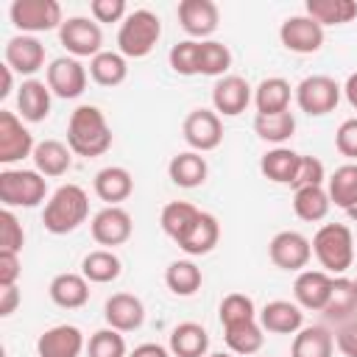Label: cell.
<instances>
[{"mask_svg":"<svg viewBox=\"0 0 357 357\" xmlns=\"http://www.w3.org/2000/svg\"><path fill=\"white\" fill-rule=\"evenodd\" d=\"M332 282H335V276H329L326 271H301L293 282L296 304L301 310L324 312V307L329 301V293H332Z\"/></svg>","mask_w":357,"mask_h":357,"instance_id":"cell-19","label":"cell"},{"mask_svg":"<svg viewBox=\"0 0 357 357\" xmlns=\"http://www.w3.org/2000/svg\"><path fill=\"white\" fill-rule=\"evenodd\" d=\"M326 181V170H324V162L318 156H304L301 153V162H298V170H296V178H293V190L298 187H324Z\"/></svg>","mask_w":357,"mask_h":357,"instance_id":"cell-47","label":"cell"},{"mask_svg":"<svg viewBox=\"0 0 357 357\" xmlns=\"http://www.w3.org/2000/svg\"><path fill=\"white\" fill-rule=\"evenodd\" d=\"M279 39H282V45L290 53L307 56V53L321 50V45H324V28L312 17H307V14H293V17H287L279 25Z\"/></svg>","mask_w":357,"mask_h":357,"instance_id":"cell-13","label":"cell"},{"mask_svg":"<svg viewBox=\"0 0 357 357\" xmlns=\"http://www.w3.org/2000/svg\"><path fill=\"white\" fill-rule=\"evenodd\" d=\"M335 148L349 156V159H357V117H349L337 126L335 131Z\"/></svg>","mask_w":357,"mask_h":357,"instance_id":"cell-49","label":"cell"},{"mask_svg":"<svg viewBox=\"0 0 357 357\" xmlns=\"http://www.w3.org/2000/svg\"><path fill=\"white\" fill-rule=\"evenodd\" d=\"M81 273L86 276V282L109 284L123 273V262L112 248H98L81 259Z\"/></svg>","mask_w":357,"mask_h":357,"instance_id":"cell-33","label":"cell"},{"mask_svg":"<svg viewBox=\"0 0 357 357\" xmlns=\"http://www.w3.org/2000/svg\"><path fill=\"white\" fill-rule=\"evenodd\" d=\"M59 39L73 59H95L103 50V31L89 17H67L59 28Z\"/></svg>","mask_w":357,"mask_h":357,"instance_id":"cell-8","label":"cell"},{"mask_svg":"<svg viewBox=\"0 0 357 357\" xmlns=\"http://www.w3.org/2000/svg\"><path fill=\"white\" fill-rule=\"evenodd\" d=\"M198 212H201V209H198L195 204H190V201H170V204L162 209V215H159L162 231L176 243V240L187 231V226L195 220Z\"/></svg>","mask_w":357,"mask_h":357,"instance_id":"cell-42","label":"cell"},{"mask_svg":"<svg viewBox=\"0 0 357 357\" xmlns=\"http://www.w3.org/2000/svg\"><path fill=\"white\" fill-rule=\"evenodd\" d=\"M6 64L20 75H33L45 67V45L36 36L17 33L6 42Z\"/></svg>","mask_w":357,"mask_h":357,"instance_id":"cell-18","label":"cell"},{"mask_svg":"<svg viewBox=\"0 0 357 357\" xmlns=\"http://www.w3.org/2000/svg\"><path fill=\"white\" fill-rule=\"evenodd\" d=\"M254 131L259 139L273 142L276 148L282 142H287L296 134V117L290 112H279V114H257L254 117Z\"/></svg>","mask_w":357,"mask_h":357,"instance_id":"cell-40","label":"cell"},{"mask_svg":"<svg viewBox=\"0 0 357 357\" xmlns=\"http://www.w3.org/2000/svg\"><path fill=\"white\" fill-rule=\"evenodd\" d=\"M47 195V178L39 170H17V167H6L0 173V201L3 209H33L45 201Z\"/></svg>","mask_w":357,"mask_h":357,"instance_id":"cell-5","label":"cell"},{"mask_svg":"<svg viewBox=\"0 0 357 357\" xmlns=\"http://www.w3.org/2000/svg\"><path fill=\"white\" fill-rule=\"evenodd\" d=\"M89 218V195L78 184H61L45 204L42 223L50 234H70Z\"/></svg>","mask_w":357,"mask_h":357,"instance_id":"cell-2","label":"cell"},{"mask_svg":"<svg viewBox=\"0 0 357 357\" xmlns=\"http://www.w3.org/2000/svg\"><path fill=\"white\" fill-rule=\"evenodd\" d=\"M229 67H231V50L218 39H204L198 50V75L223 78L229 75Z\"/></svg>","mask_w":357,"mask_h":357,"instance_id":"cell-41","label":"cell"},{"mask_svg":"<svg viewBox=\"0 0 357 357\" xmlns=\"http://www.w3.org/2000/svg\"><path fill=\"white\" fill-rule=\"evenodd\" d=\"M206 357H237V354H231V351H215V354H206Z\"/></svg>","mask_w":357,"mask_h":357,"instance_id":"cell-57","label":"cell"},{"mask_svg":"<svg viewBox=\"0 0 357 357\" xmlns=\"http://www.w3.org/2000/svg\"><path fill=\"white\" fill-rule=\"evenodd\" d=\"M181 134H184V142H187L195 153L215 151V148L223 142V123H220V114H218L215 109H192V112L184 117Z\"/></svg>","mask_w":357,"mask_h":357,"instance_id":"cell-10","label":"cell"},{"mask_svg":"<svg viewBox=\"0 0 357 357\" xmlns=\"http://www.w3.org/2000/svg\"><path fill=\"white\" fill-rule=\"evenodd\" d=\"M22 245H25L22 223L17 220V215L11 209H0V251L20 254Z\"/></svg>","mask_w":357,"mask_h":357,"instance_id":"cell-46","label":"cell"},{"mask_svg":"<svg viewBox=\"0 0 357 357\" xmlns=\"http://www.w3.org/2000/svg\"><path fill=\"white\" fill-rule=\"evenodd\" d=\"M268 257L279 271L301 273L312 259V243L301 231L284 229V231H276L273 240L268 243Z\"/></svg>","mask_w":357,"mask_h":357,"instance_id":"cell-9","label":"cell"},{"mask_svg":"<svg viewBox=\"0 0 357 357\" xmlns=\"http://www.w3.org/2000/svg\"><path fill=\"white\" fill-rule=\"evenodd\" d=\"M343 95H346L349 106L357 112V73H351V75L346 78V84H343Z\"/></svg>","mask_w":357,"mask_h":357,"instance_id":"cell-55","label":"cell"},{"mask_svg":"<svg viewBox=\"0 0 357 357\" xmlns=\"http://www.w3.org/2000/svg\"><path fill=\"white\" fill-rule=\"evenodd\" d=\"M67 145L75 156H103L112 148V128L106 114L92 103L78 106L67 120Z\"/></svg>","mask_w":357,"mask_h":357,"instance_id":"cell-1","label":"cell"},{"mask_svg":"<svg viewBox=\"0 0 357 357\" xmlns=\"http://www.w3.org/2000/svg\"><path fill=\"white\" fill-rule=\"evenodd\" d=\"M89 231H92V240L98 245L114 248V245H123L131 237L134 223H131V215L123 206H103L100 212H95V218L89 223Z\"/></svg>","mask_w":357,"mask_h":357,"instance_id":"cell-15","label":"cell"},{"mask_svg":"<svg viewBox=\"0 0 357 357\" xmlns=\"http://www.w3.org/2000/svg\"><path fill=\"white\" fill-rule=\"evenodd\" d=\"M265 329L259 326V318H251V321H240V324H229L223 326V340L229 346L231 354L237 357H251L262 349L265 343Z\"/></svg>","mask_w":357,"mask_h":357,"instance_id":"cell-30","label":"cell"},{"mask_svg":"<svg viewBox=\"0 0 357 357\" xmlns=\"http://www.w3.org/2000/svg\"><path fill=\"white\" fill-rule=\"evenodd\" d=\"M0 78H3V84H0V98H8L11 95V89H14V70L3 61V67H0Z\"/></svg>","mask_w":357,"mask_h":357,"instance_id":"cell-54","label":"cell"},{"mask_svg":"<svg viewBox=\"0 0 357 357\" xmlns=\"http://www.w3.org/2000/svg\"><path fill=\"white\" fill-rule=\"evenodd\" d=\"M335 335L324 326H301L293 335L290 357H332Z\"/></svg>","mask_w":357,"mask_h":357,"instance_id":"cell-32","label":"cell"},{"mask_svg":"<svg viewBox=\"0 0 357 357\" xmlns=\"http://www.w3.org/2000/svg\"><path fill=\"white\" fill-rule=\"evenodd\" d=\"M307 17H312L321 28L346 25L357 17V3L354 0H307Z\"/></svg>","mask_w":357,"mask_h":357,"instance_id":"cell-38","label":"cell"},{"mask_svg":"<svg viewBox=\"0 0 357 357\" xmlns=\"http://www.w3.org/2000/svg\"><path fill=\"white\" fill-rule=\"evenodd\" d=\"M259 326L265 332H273V335H296L301 326H304V312L296 301H284V298H276V301H268L259 312Z\"/></svg>","mask_w":357,"mask_h":357,"instance_id":"cell-22","label":"cell"},{"mask_svg":"<svg viewBox=\"0 0 357 357\" xmlns=\"http://www.w3.org/2000/svg\"><path fill=\"white\" fill-rule=\"evenodd\" d=\"M92 187H95V195L100 201H106V206H120L134 192V178L126 167L112 165V167H103L95 173Z\"/></svg>","mask_w":357,"mask_h":357,"instance_id":"cell-25","label":"cell"},{"mask_svg":"<svg viewBox=\"0 0 357 357\" xmlns=\"http://www.w3.org/2000/svg\"><path fill=\"white\" fill-rule=\"evenodd\" d=\"M218 240H220V223H218V218L209 215V212H198L195 220L187 226V231L176 240V245L184 254H190V257H204V254H209L218 245Z\"/></svg>","mask_w":357,"mask_h":357,"instance_id":"cell-20","label":"cell"},{"mask_svg":"<svg viewBox=\"0 0 357 357\" xmlns=\"http://www.w3.org/2000/svg\"><path fill=\"white\" fill-rule=\"evenodd\" d=\"M201 282H204L201 268H198L192 259H176V262H170L167 271H165V284H167V290H170L173 296H181V298L195 296V293L201 290Z\"/></svg>","mask_w":357,"mask_h":357,"instance_id":"cell-36","label":"cell"},{"mask_svg":"<svg viewBox=\"0 0 357 357\" xmlns=\"http://www.w3.org/2000/svg\"><path fill=\"white\" fill-rule=\"evenodd\" d=\"M351 282H354V290H357V276H354V279H351Z\"/></svg>","mask_w":357,"mask_h":357,"instance_id":"cell-58","label":"cell"},{"mask_svg":"<svg viewBox=\"0 0 357 357\" xmlns=\"http://www.w3.org/2000/svg\"><path fill=\"white\" fill-rule=\"evenodd\" d=\"M86 67L73 59V56H59L50 61L47 67V86L56 98H64V100H73V98H81L84 89H86Z\"/></svg>","mask_w":357,"mask_h":357,"instance_id":"cell-12","label":"cell"},{"mask_svg":"<svg viewBox=\"0 0 357 357\" xmlns=\"http://www.w3.org/2000/svg\"><path fill=\"white\" fill-rule=\"evenodd\" d=\"M128 75L126 56L117 50H100L95 59H89V78L100 86H120Z\"/></svg>","mask_w":357,"mask_h":357,"instance_id":"cell-34","label":"cell"},{"mask_svg":"<svg viewBox=\"0 0 357 357\" xmlns=\"http://www.w3.org/2000/svg\"><path fill=\"white\" fill-rule=\"evenodd\" d=\"M126 337L123 332L106 326L92 332V337L86 340V357H126Z\"/></svg>","mask_w":357,"mask_h":357,"instance_id":"cell-43","label":"cell"},{"mask_svg":"<svg viewBox=\"0 0 357 357\" xmlns=\"http://www.w3.org/2000/svg\"><path fill=\"white\" fill-rule=\"evenodd\" d=\"M176 14H178V25L184 28V33L195 42L209 39L220 22V11L212 0H181Z\"/></svg>","mask_w":357,"mask_h":357,"instance_id":"cell-14","label":"cell"},{"mask_svg":"<svg viewBox=\"0 0 357 357\" xmlns=\"http://www.w3.org/2000/svg\"><path fill=\"white\" fill-rule=\"evenodd\" d=\"M340 92L343 86L329 78V75H307L296 89H293V98L298 103V109L310 117H324L329 112L337 109L340 103Z\"/></svg>","mask_w":357,"mask_h":357,"instance_id":"cell-7","label":"cell"},{"mask_svg":"<svg viewBox=\"0 0 357 357\" xmlns=\"http://www.w3.org/2000/svg\"><path fill=\"white\" fill-rule=\"evenodd\" d=\"M312 254L329 276H343L354 262V234L346 223H324L312 237Z\"/></svg>","mask_w":357,"mask_h":357,"instance_id":"cell-3","label":"cell"},{"mask_svg":"<svg viewBox=\"0 0 357 357\" xmlns=\"http://www.w3.org/2000/svg\"><path fill=\"white\" fill-rule=\"evenodd\" d=\"M206 173H209V165L201 153L195 151H181L170 159L167 165V176L176 187H184V190H192V187H201L206 181Z\"/></svg>","mask_w":357,"mask_h":357,"instance_id":"cell-29","label":"cell"},{"mask_svg":"<svg viewBox=\"0 0 357 357\" xmlns=\"http://www.w3.org/2000/svg\"><path fill=\"white\" fill-rule=\"evenodd\" d=\"M198 50H201V42H195V39H184V42L173 45L167 53L170 70L178 75H198Z\"/></svg>","mask_w":357,"mask_h":357,"instance_id":"cell-45","label":"cell"},{"mask_svg":"<svg viewBox=\"0 0 357 357\" xmlns=\"http://www.w3.org/2000/svg\"><path fill=\"white\" fill-rule=\"evenodd\" d=\"M298 162H301V153H296L293 148L279 145V148H271V151L262 153L259 170L273 184H293L296 170H298Z\"/></svg>","mask_w":357,"mask_h":357,"instance_id":"cell-31","label":"cell"},{"mask_svg":"<svg viewBox=\"0 0 357 357\" xmlns=\"http://www.w3.org/2000/svg\"><path fill=\"white\" fill-rule=\"evenodd\" d=\"M20 301H22V296H20L17 284L14 287H0V315L3 318H8L20 307Z\"/></svg>","mask_w":357,"mask_h":357,"instance_id":"cell-52","label":"cell"},{"mask_svg":"<svg viewBox=\"0 0 357 357\" xmlns=\"http://www.w3.org/2000/svg\"><path fill=\"white\" fill-rule=\"evenodd\" d=\"M33 134L22 126V120L8 112V109H0V162L3 165H14V162H22L25 156H33Z\"/></svg>","mask_w":357,"mask_h":357,"instance_id":"cell-11","label":"cell"},{"mask_svg":"<svg viewBox=\"0 0 357 357\" xmlns=\"http://www.w3.org/2000/svg\"><path fill=\"white\" fill-rule=\"evenodd\" d=\"M218 315H220V326H229V324L257 318V310H254V301L245 293H229V296H223V301L218 307Z\"/></svg>","mask_w":357,"mask_h":357,"instance_id":"cell-44","label":"cell"},{"mask_svg":"<svg viewBox=\"0 0 357 357\" xmlns=\"http://www.w3.org/2000/svg\"><path fill=\"white\" fill-rule=\"evenodd\" d=\"M103 318L117 332H134L145 321V304L131 293H114L103 304Z\"/></svg>","mask_w":357,"mask_h":357,"instance_id":"cell-21","label":"cell"},{"mask_svg":"<svg viewBox=\"0 0 357 357\" xmlns=\"http://www.w3.org/2000/svg\"><path fill=\"white\" fill-rule=\"evenodd\" d=\"M33 170H39L45 178H59L73 167V151L61 139H42L33 148Z\"/></svg>","mask_w":357,"mask_h":357,"instance_id":"cell-24","label":"cell"},{"mask_svg":"<svg viewBox=\"0 0 357 357\" xmlns=\"http://www.w3.org/2000/svg\"><path fill=\"white\" fill-rule=\"evenodd\" d=\"M346 215H349V220H354V223H357V204H354V206H349V209H346Z\"/></svg>","mask_w":357,"mask_h":357,"instance_id":"cell-56","label":"cell"},{"mask_svg":"<svg viewBox=\"0 0 357 357\" xmlns=\"http://www.w3.org/2000/svg\"><path fill=\"white\" fill-rule=\"evenodd\" d=\"M290 98H293V86L290 81L271 75L262 78L254 89V106L257 114H279V112H290Z\"/></svg>","mask_w":357,"mask_h":357,"instance_id":"cell-28","label":"cell"},{"mask_svg":"<svg viewBox=\"0 0 357 357\" xmlns=\"http://www.w3.org/2000/svg\"><path fill=\"white\" fill-rule=\"evenodd\" d=\"M162 36V20L148 11V8H137L128 11V17L120 22L117 31V53H123L126 59H145L156 42Z\"/></svg>","mask_w":357,"mask_h":357,"instance_id":"cell-4","label":"cell"},{"mask_svg":"<svg viewBox=\"0 0 357 357\" xmlns=\"http://www.w3.org/2000/svg\"><path fill=\"white\" fill-rule=\"evenodd\" d=\"M50 301L61 310H78L89 301V282L84 273H59L50 279Z\"/></svg>","mask_w":357,"mask_h":357,"instance_id":"cell-26","label":"cell"},{"mask_svg":"<svg viewBox=\"0 0 357 357\" xmlns=\"http://www.w3.org/2000/svg\"><path fill=\"white\" fill-rule=\"evenodd\" d=\"M20 273H22L20 254L0 251V287H14L17 279H20Z\"/></svg>","mask_w":357,"mask_h":357,"instance_id":"cell-51","label":"cell"},{"mask_svg":"<svg viewBox=\"0 0 357 357\" xmlns=\"http://www.w3.org/2000/svg\"><path fill=\"white\" fill-rule=\"evenodd\" d=\"M89 11H92V20L98 25L100 22H123L128 17L126 0H92L89 3Z\"/></svg>","mask_w":357,"mask_h":357,"instance_id":"cell-48","label":"cell"},{"mask_svg":"<svg viewBox=\"0 0 357 357\" xmlns=\"http://www.w3.org/2000/svg\"><path fill=\"white\" fill-rule=\"evenodd\" d=\"M84 349H86L84 332L73 324L50 326L36 340V354L39 357H81Z\"/></svg>","mask_w":357,"mask_h":357,"instance_id":"cell-17","label":"cell"},{"mask_svg":"<svg viewBox=\"0 0 357 357\" xmlns=\"http://www.w3.org/2000/svg\"><path fill=\"white\" fill-rule=\"evenodd\" d=\"M173 357H206L209 351V332L195 324V321H184L176 324L170 332V343H167Z\"/></svg>","mask_w":357,"mask_h":357,"instance_id":"cell-27","label":"cell"},{"mask_svg":"<svg viewBox=\"0 0 357 357\" xmlns=\"http://www.w3.org/2000/svg\"><path fill=\"white\" fill-rule=\"evenodd\" d=\"M326 192L329 201L340 209H349L357 204V162L340 165L329 178H326Z\"/></svg>","mask_w":357,"mask_h":357,"instance_id":"cell-39","label":"cell"},{"mask_svg":"<svg viewBox=\"0 0 357 357\" xmlns=\"http://www.w3.org/2000/svg\"><path fill=\"white\" fill-rule=\"evenodd\" d=\"M128 357H173V354L162 343H139V346H134V351Z\"/></svg>","mask_w":357,"mask_h":357,"instance_id":"cell-53","label":"cell"},{"mask_svg":"<svg viewBox=\"0 0 357 357\" xmlns=\"http://www.w3.org/2000/svg\"><path fill=\"white\" fill-rule=\"evenodd\" d=\"M329 192L324 187H298L293 190V212L307 220V223H318L329 215Z\"/></svg>","mask_w":357,"mask_h":357,"instance_id":"cell-37","label":"cell"},{"mask_svg":"<svg viewBox=\"0 0 357 357\" xmlns=\"http://www.w3.org/2000/svg\"><path fill=\"white\" fill-rule=\"evenodd\" d=\"M50 86L47 81L25 78L17 89V112L25 123H42L50 114Z\"/></svg>","mask_w":357,"mask_h":357,"instance_id":"cell-23","label":"cell"},{"mask_svg":"<svg viewBox=\"0 0 357 357\" xmlns=\"http://www.w3.org/2000/svg\"><path fill=\"white\" fill-rule=\"evenodd\" d=\"M8 17L20 33H42L61 28V6L56 0H14L8 8Z\"/></svg>","mask_w":357,"mask_h":357,"instance_id":"cell-6","label":"cell"},{"mask_svg":"<svg viewBox=\"0 0 357 357\" xmlns=\"http://www.w3.org/2000/svg\"><path fill=\"white\" fill-rule=\"evenodd\" d=\"M335 346L343 357H357V318L340 324V329L335 332Z\"/></svg>","mask_w":357,"mask_h":357,"instance_id":"cell-50","label":"cell"},{"mask_svg":"<svg viewBox=\"0 0 357 357\" xmlns=\"http://www.w3.org/2000/svg\"><path fill=\"white\" fill-rule=\"evenodd\" d=\"M354 312H357V290H354V282L346 279V276H335L329 301H326V307H324V315H326L329 321L346 324V321H351Z\"/></svg>","mask_w":357,"mask_h":357,"instance_id":"cell-35","label":"cell"},{"mask_svg":"<svg viewBox=\"0 0 357 357\" xmlns=\"http://www.w3.org/2000/svg\"><path fill=\"white\" fill-rule=\"evenodd\" d=\"M254 100V92L248 86V81L243 75H223L215 81L212 86V106L218 114L223 117H237L248 109V103Z\"/></svg>","mask_w":357,"mask_h":357,"instance_id":"cell-16","label":"cell"}]
</instances>
